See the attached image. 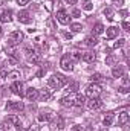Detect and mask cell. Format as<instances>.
<instances>
[{"instance_id":"obj_1","label":"cell","mask_w":130,"mask_h":131,"mask_svg":"<svg viewBox=\"0 0 130 131\" xmlns=\"http://www.w3.org/2000/svg\"><path fill=\"white\" fill-rule=\"evenodd\" d=\"M66 84H67V79H66V76H63V75H58V73L52 75V76L48 79V85H49L51 89H55V90H58V89H63Z\"/></svg>"},{"instance_id":"obj_2","label":"cell","mask_w":130,"mask_h":131,"mask_svg":"<svg viewBox=\"0 0 130 131\" xmlns=\"http://www.w3.org/2000/svg\"><path fill=\"white\" fill-rule=\"evenodd\" d=\"M101 92H103V87H101L98 82H92V84L86 89V96H87V98H99Z\"/></svg>"},{"instance_id":"obj_3","label":"cell","mask_w":130,"mask_h":131,"mask_svg":"<svg viewBox=\"0 0 130 131\" xmlns=\"http://www.w3.org/2000/svg\"><path fill=\"white\" fill-rule=\"evenodd\" d=\"M11 92H12L14 95H17V96L23 98V96H25V85H23V82H22V81H14V82L11 84Z\"/></svg>"},{"instance_id":"obj_4","label":"cell","mask_w":130,"mask_h":131,"mask_svg":"<svg viewBox=\"0 0 130 131\" xmlns=\"http://www.w3.org/2000/svg\"><path fill=\"white\" fill-rule=\"evenodd\" d=\"M25 40V34L22 32V31H14V32H11L9 35V44L11 46H15V44H18V43H22Z\"/></svg>"},{"instance_id":"obj_5","label":"cell","mask_w":130,"mask_h":131,"mask_svg":"<svg viewBox=\"0 0 130 131\" xmlns=\"http://www.w3.org/2000/svg\"><path fill=\"white\" fill-rule=\"evenodd\" d=\"M60 67L64 70V72H72L73 70V61L70 60L69 55H63L61 60H60Z\"/></svg>"},{"instance_id":"obj_6","label":"cell","mask_w":130,"mask_h":131,"mask_svg":"<svg viewBox=\"0 0 130 131\" xmlns=\"http://www.w3.org/2000/svg\"><path fill=\"white\" fill-rule=\"evenodd\" d=\"M86 107L89 110H99L103 107V101L99 98H89V101H86Z\"/></svg>"},{"instance_id":"obj_7","label":"cell","mask_w":130,"mask_h":131,"mask_svg":"<svg viewBox=\"0 0 130 131\" xmlns=\"http://www.w3.org/2000/svg\"><path fill=\"white\" fill-rule=\"evenodd\" d=\"M8 125H12V127H17L18 130L22 128V119H20V116H15V114H11V116H8L6 117V121H5Z\"/></svg>"},{"instance_id":"obj_8","label":"cell","mask_w":130,"mask_h":131,"mask_svg":"<svg viewBox=\"0 0 130 131\" xmlns=\"http://www.w3.org/2000/svg\"><path fill=\"white\" fill-rule=\"evenodd\" d=\"M57 20H58L60 25H69L70 23V17H69V14L66 12L64 9H60L57 12Z\"/></svg>"},{"instance_id":"obj_9","label":"cell","mask_w":130,"mask_h":131,"mask_svg":"<svg viewBox=\"0 0 130 131\" xmlns=\"http://www.w3.org/2000/svg\"><path fill=\"white\" fill-rule=\"evenodd\" d=\"M81 60H83L84 63H89V64H92V63H95V61H97V53H95V52H92V50H89V52H84V53L81 55Z\"/></svg>"},{"instance_id":"obj_10","label":"cell","mask_w":130,"mask_h":131,"mask_svg":"<svg viewBox=\"0 0 130 131\" xmlns=\"http://www.w3.org/2000/svg\"><path fill=\"white\" fill-rule=\"evenodd\" d=\"M75 93H72V95H69V96H64V98L60 99V104L63 105V107H73V102H75Z\"/></svg>"},{"instance_id":"obj_11","label":"cell","mask_w":130,"mask_h":131,"mask_svg":"<svg viewBox=\"0 0 130 131\" xmlns=\"http://www.w3.org/2000/svg\"><path fill=\"white\" fill-rule=\"evenodd\" d=\"M17 18H18L20 23H25V25H29L31 23V15H29L28 11H20L17 14Z\"/></svg>"},{"instance_id":"obj_12","label":"cell","mask_w":130,"mask_h":131,"mask_svg":"<svg viewBox=\"0 0 130 131\" xmlns=\"http://www.w3.org/2000/svg\"><path fill=\"white\" fill-rule=\"evenodd\" d=\"M25 96L29 99V101H37L38 99V90L34 89V87H29L25 90Z\"/></svg>"},{"instance_id":"obj_13","label":"cell","mask_w":130,"mask_h":131,"mask_svg":"<svg viewBox=\"0 0 130 131\" xmlns=\"http://www.w3.org/2000/svg\"><path fill=\"white\" fill-rule=\"evenodd\" d=\"M130 121V114L127 113V111H121L119 114H118V125H127Z\"/></svg>"},{"instance_id":"obj_14","label":"cell","mask_w":130,"mask_h":131,"mask_svg":"<svg viewBox=\"0 0 130 131\" xmlns=\"http://www.w3.org/2000/svg\"><path fill=\"white\" fill-rule=\"evenodd\" d=\"M11 20H12V11L11 9H6L0 14V21L2 23H9Z\"/></svg>"},{"instance_id":"obj_15","label":"cell","mask_w":130,"mask_h":131,"mask_svg":"<svg viewBox=\"0 0 130 131\" xmlns=\"http://www.w3.org/2000/svg\"><path fill=\"white\" fill-rule=\"evenodd\" d=\"M118 32H119V29H118V28L110 26V28H107V29H106V37H107L109 40H113V38H116V37H118Z\"/></svg>"},{"instance_id":"obj_16","label":"cell","mask_w":130,"mask_h":131,"mask_svg":"<svg viewBox=\"0 0 130 131\" xmlns=\"http://www.w3.org/2000/svg\"><path fill=\"white\" fill-rule=\"evenodd\" d=\"M25 108V105H23V102H8L6 104V110H23Z\"/></svg>"},{"instance_id":"obj_17","label":"cell","mask_w":130,"mask_h":131,"mask_svg":"<svg viewBox=\"0 0 130 131\" xmlns=\"http://www.w3.org/2000/svg\"><path fill=\"white\" fill-rule=\"evenodd\" d=\"M113 117H115V114H113L112 111L106 113V116H104V119H103V124H104V127H110V125L113 124Z\"/></svg>"},{"instance_id":"obj_18","label":"cell","mask_w":130,"mask_h":131,"mask_svg":"<svg viewBox=\"0 0 130 131\" xmlns=\"http://www.w3.org/2000/svg\"><path fill=\"white\" fill-rule=\"evenodd\" d=\"M98 40L97 38V35H89L86 40H84V43H86V46H89V47H94V46H97L98 44Z\"/></svg>"},{"instance_id":"obj_19","label":"cell","mask_w":130,"mask_h":131,"mask_svg":"<svg viewBox=\"0 0 130 131\" xmlns=\"http://www.w3.org/2000/svg\"><path fill=\"white\" fill-rule=\"evenodd\" d=\"M123 75H124V69H123L121 66H118V67H113V69H112V76H113V78H116V79H118V78H121Z\"/></svg>"},{"instance_id":"obj_20","label":"cell","mask_w":130,"mask_h":131,"mask_svg":"<svg viewBox=\"0 0 130 131\" xmlns=\"http://www.w3.org/2000/svg\"><path fill=\"white\" fill-rule=\"evenodd\" d=\"M28 61H29L31 64H40V61H41V55H40L38 52H35V53H32V55H29Z\"/></svg>"},{"instance_id":"obj_21","label":"cell","mask_w":130,"mask_h":131,"mask_svg":"<svg viewBox=\"0 0 130 131\" xmlns=\"http://www.w3.org/2000/svg\"><path fill=\"white\" fill-rule=\"evenodd\" d=\"M104 25L103 23H97L95 26H94V29H92V35H101V34L104 32Z\"/></svg>"},{"instance_id":"obj_22","label":"cell","mask_w":130,"mask_h":131,"mask_svg":"<svg viewBox=\"0 0 130 131\" xmlns=\"http://www.w3.org/2000/svg\"><path fill=\"white\" fill-rule=\"evenodd\" d=\"M84 104H86V96H83V95H77L75 96V102H73L75 107H83Z\"/></svg>"},{"instance_id":"obj_23","label":"cell","mask_w":130,"mask_h":131,"mask_svg":"<svg viewBox=\"0 0 130 131\" xmlns=\"http://www.w3.org/2000/svg\"><path fill=\"white\" fill-rule=\"evenodd\" d=\"M37 119L40 122H49V121H52V114L51 113H40Z\"/></svg>"},{"instance_id":"obj_24","label":"cell","mask_w":130,"mask_h":131,"mask_svg":"<svg viewBox=\"0 0 130 131\" xmlns=\"http://www.w3.org/2000/svg\"><path fill=\"white\" fill-rule=\"evenodd\" d=\"M38 98H41V99H49L51 98V90L49 89H43L41 92H38Z\"/></svg>"},{"instance_id":"obj_25","label":"cell","mask_w":130,"mask_h":131,"mask_svg":"<svg viewBox=\"0 0 130 131\" xmlns=\"http://www.w3.org/2000/svg\"><path fill=\"white\" fill-rule=\"evenodd\" d=\"M8 76H9L12 81H20V78H22L18 70H12V72H9V73H8Z\"/></svg>"},{"instance_id":"obj_26","label":"cell","mask_w":130,"mask_h":131,"mask_svg":"<svg viewBox=\"0 0 130 131\" xmlns=\"http://www.w3.org/2000/svg\"><path fill=\"white\" fill-rule=\"evenodd\" d=\"M104 15L107 17L109 21H112V20H113V9H112V8H106V9H104Z\"/></svg>"},{"instance_id":"obj_27","label":"cell","mask_w":130,"mask_h":131,"mask_svg":"<svg viewBox=\"0 0 130 131\" xmlns=\"http://www.w3.org/2000/svg\"><path fill=\"white\" fill-rule=\"evenodd\" d=\"M70 29H72V32H81V31H83V25H80V23H72V25H70Z\"/></svg>"},{"instance_id":"obj_28","label":"cell","mask_w":130,"mask_h":131,"mask_svg":"<svg viewBox=\"0 0 130 131\" xmlns=\"http://www.w3.org/2000/svg\"><path fill=\"white\" fill-rule=\"evenodd\" d=\"M83 9H84V11H92V9H94V5H92V2L86 0V2L83 3Z\"/></svg>"},{"instance_id":"obj_29","label":"cell","mask_w":130,"mask_h":131,"mask_svg":"<svg viewBox=\"0 0 130 131\" xmlns=\"http://www.w3.org/2000/svg\"><path fill=\"white\" fill-rule=\"evenodd\" d=\"M103 79V75L101 73H94L92 76H90V81L92 82H98V81H101Z\"/></svg>"},{"instance_id":"obj_30","label":"cell","mask_w":130,"mask_h":131,"mask_svg":"<svg viewBox=\"0 0 130 131\" xmlns=\"http://www.w3.org/2000/svg\"><path fill=\"white\" fill-rule=\"evenodd\" d=\"M123 78V84H121V87H130V79L126 76V75H123L121 76Z\"/></svg>"},{"instance_id":"obj_31","label":"cell","mask_w":130,"mask_h":131,"mask_svg":"<svg viewBox=\"0 0 130 131\" xmlns=\"http://www.w3.org/2000/svg\"><path fill=\"white\" fill-rule=\"evenodd\" d=\"M69 57H70L72 61H80V60H81V53H78V52H73V53L69 55Z\"/></svg>"},{"instance_id":"obj_32","label":"cell","mask_w":130,"mask_h":131,"mask_svg":"<svg viewBox=\"0 0 130 131\" xmlns=\"http://www.w3.org/2000/svg\"><path fill=\"white\" fill-rule=\"evenodd\" d=\"M106 64H109V66H113V64H115V58H113L112 55H109V57L106 58Z\"/></svg>"},{"instance_id":"obj_33","label":"cell","mask_w":130,"mask_h":131,"mask_svg":"<svg viewBox=\"0 0 130 131\" xmlns=\"http://www.w3.org/2000/svg\"><path fill=\"white\" fill-rule=\"evenodd\" d=\"M55 124H57V127H58V128H60V130H61V128H63V127H64V121H63V119H61V117H58V119H57V122H55Z\"/></svg>"},{"instance_id":"obj_34","label":"cell","mask_w":130,"mask_h":131,"mask_svg":"<svg viewBox=\"0 0 130 131\" xmlns=\"http://www.w3.org/2000/svg\"><path fill=\"white\" fill-rule=\"evenodd\" d=\"M72 17H75V18L81 17V11H80V9H73V11H72Z\"/></svg>"},{"instance_id":"obj_35","label":"cell","mask_w":130,"mask_h":131,"mask_svg":"<svg viewBox=\"0 0 130 131\" xmlns=\"http://www.w3.org/2000/svg\"><path fill=\"white\" fill-rule=\"evenodd\" d=\"M124 41H126V40H123V38H121V40H118V41H116V43L113 44V47H115V49H118V47H121V46L124 44Z\"/></svg>"},{"instance_id":"obj_36","label":"cell","mask_w":130,"mask_h":131,"mask_svg":"<svg viewBox=\"0 0 130 131\" xmlns=\"http://www.w3.org/2000/svg\"><path fill=\"white\" fill-rule=\"evenodd\" d=\"M17 63H18L17 58H14V57H9L8 58V64H17Z\"/></svg>"},{"instance_id":"obj_37","label":"cell","mask_w":130,"mask_h":131,"mask_svg":"<svg viewBox=\"0 0 130 131\" xmlns=\"http://www.w3.org/2000/svg\"><path fill=\"white\" fill-rule=\"evenodd\" d=\"M72 131H86V128L81 127V125H75V127L72 128Z\"/></svg>"},{"instance_id":"obj_38","label":"cell","mask_w":130,"mask_h":131,"mask_svg":"<svg viewBox=\"0 0 130 131\" xmlns=\"http://www.w3.org/2000/svg\"><path fill=\"white\" fill-rule=\"evenodd\" d=\"M123 29H124V31H130V23L129 21H123Z\"/></svg>"},{"instance_id":"obj_39","label":"cell","mask_w":130,"mask_h":131,"mask_svg":"<svg viewBox=\"0 0 130 131\" xmlns=\"http://www.w3.org/2000/svg\"><path fill=\"white\" fill-rule=\"evenodd\" d=\"M119 92H121V93H129L130 87H119Z\"/></svg>"},{"instance_id":"obj_40","label":"cell","mask_w":130,"mask_h":131,"mask_svg":"<svg viewBox=\"0 0 130 131\" xmlns=\"http://www.w3.org/2000/svg\"><path fill=\"white\" fill-rule=\"evenodd\" d=\"M119 15H121V17H124V18H126V17H127V15H129V12H127V11H126V9H121V11H119Z\"/></svg>"},{"instance_id":"obj_41","label":"cell","mask_w":130,"mask_h":131,"mask_svg":"<svg viewBox=\"0 0 130 131\" xmlns=\"http://www.w3.org/2000/svg\"><path fill=\"white\" fill-rule=\"evenodd\" d=\"M5 78H8V73H6V70H2L0 72V79H5Z\"/></svg>"},{"instance_id":"obj_42","label":"cell","mask_w":130,"mask_h":131,"mask_svg":"<svg viewBox=\"0 0 130 131\" xmlns=\"http://www.w3.org/2000/svg\"><path fill=\"white\" fill-rule=\"evenodd\" d=\"M17 3H18L20 6H25V5H28V3H29V0H17Z\"/></svg>"},{"instance_id":"obj_43","label":"cell","mask_w":130,"mask_h":131,"mask_svg":"<svg viewBox=\"0 0 130 131\" xmlns=\"http://www.w3.org/2000/svg\"><path fill=\"white\" fill-rule=\"evenodd\" d=\"M48 26H49V28H55V26H54V21H52V18H49V20H48Z\"/></svg>"},{"instance_id":"obj_44","label":"cell","mask_w":130,"mask_h":131,"mask_svg":"<svg viewBox=\"0 0 130 131\" xmlns=\"http://www.w3.org/2000/svg\"><path fill=\"white\" fill-rule=\"evenodd\" d=\"M78 0H66V3H69V5H75Z\"/></svg>"},{"instance_id":"obj_45","label":"cell","mask_w":130,"mask_h":131,"mask_svg":"<svg viewBox=\"0 0 130 131\" xmlns=\"http://www.w3.org/2000/svg\"><path fill=\"white\" fill-rule=\"evenodd\" d=\"M64 37H66V38H69V40H70V38H72V34H69V32H64Z\"/></svg>"},{"instance_id":"obj_46","label":"cell","mask_w":130,"mask_h":131,"mask_svg":"<svg viewBox=\"0 0 130 131\" xmlns=\"http://www.w3.org/2000/svg\"><path fill=\"white\" fill-rule=\"evenodd\" d=\"M43 75H44V70H40V72L37 73V76H43Z\"/></svg>"},{"instance_id":"obj_47","label":"cell","mask_w":130,"mask_h":131,"mask_svg":"<svg viewBox=\"0 0 130 131\" xmlns=\"http://www.w3.org/2000/svg\"><path fill=\"white\" fill-rule=\"evenodd\" d=\"M5 3H6V2H5V0H0V6H3V5H5Z\"/></svg>"},{"instance_id":"obj_48","label":"cell","mask_w":130,"mask_h":131,"mask_svg":"<svg viewBox=\"0 0 130 131\" xmlns=\"http://www.w3.org/2000/svg\"><path fill=\"white\" fill-rule=\"evenodd\" d=\"M0 131H5V127H3L2 124H0Z\"/></svg>"},{"instance_id":"obj_49","label":"cell","mask_w":130,"mask_h":131,"mask_svg":"<svg viewBox=\"0 0 130 131\" xmlns=\"http://www.w3.org/2000/svg\"><path fill=\"white\" fill-rule=\"evenodd\" d=\"M0 35H2V26H0Z\"/></svg>"},{"instance_id":"obj_50","label":"cell","mask_w":130,"mask_h":131,"mask_svg":"<svg viewBox=\"0 0 130 131\" xmlns=\"http://www.w3.org/2000/svg\"><path fill=\"white\" fill-rule=\"evenodd\" d=\"M25 131H32V130H25Z\"/></svg>"},{"instance_id":"obj_51","label":"cell","mask_w":130,"mask_h":131,"mask_svg":"<svg viewBox=\"0 0 130 131\" xmlns=\"http://www.w3.org/2000/svg\"><path fill=\"white\" fill-rule=\"evenodd\" d=\"M103 131H107V130H103Z\"/></svg>"}]
</instances>
